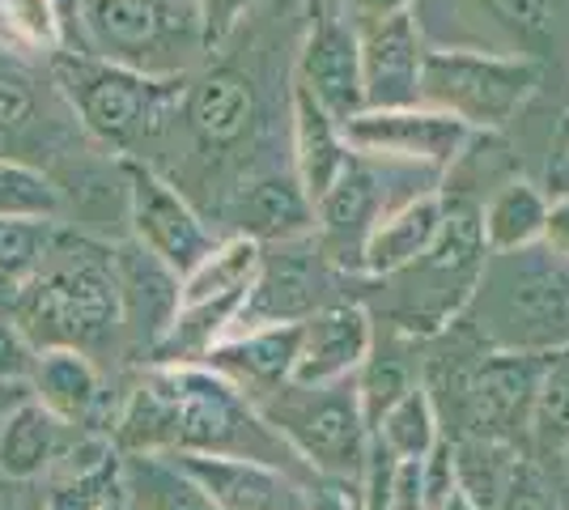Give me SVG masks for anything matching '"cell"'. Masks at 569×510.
I'll return each instance as SVG.
<instances>
[{
  "label": "cell",
  "mask_w": 569,
  "mask_h": 510,
  "mask_svg": "<svg viewBox=\"0 0 569 510\" xmlns=\"http://www.w3.org/2000/svg\"><path fill=\"white\" fill-rule=\"evenodd\" d=\"M289 120H293L289 123L293 128V179L310 204H319L353 149L345 141V128L302 86H293V94H289Z\"/></svg>",
  "instance_id": "obj_23"
},
{
  "label": "cell",
  "mask_w": 569,
  "mask_h": 510,
  "mask_svg": "<svg viewBox=\"0 0 569 510\" xmlns=\"http://www.w3.org/2000/svg\"><path fill=\"white\" fill-rule=\"evenodd\" d=\"M498 510H569L566 477L552 463L522 456L519 472H515V481H510L506 498L498 502Z\"/></svg>",
  "instance_id": "obj_34"
},
{
  "label": "cell",
  "mask_w": 569,
  "mask_h": 510,
  "mask_svg": "<svg viewBox=\"0 0 569 510\" xmlns=\"http://www.w3.org/2000/svg\"><path fill=\"white\" fill-rule=\"evenodd\" d=\"M34 349H81L94 358L116 344L119 293L111 272V247L90 243L86 234L60 230L43 268L0 302Z\"/></svg>",
  "instance_id": "obj_2"
},
{
  "label": "cell",
  "mask_w": 569,
  "mask_h": 510,
  "mask_svg": "<svg viewBox=\"0 0 569 510\" xmlns=\"http://www.w3.org/2000/svg\"><path fill=\"white\" fill-rule=\"evenodd\" d=\"M417 0H340V18L361 30V26H375L382 18H396V13H412Z\"/></svg>",
  "instance_id": "obj_39"
},
{
  "label": "cell",
  "mask_w": 569,
  "mask_h": 510,
  "mask_svg": "<svg viewBox=\"0 0 569 510\" xmlns=\"http://www.w3.org/2000/svg\"><path fill=\"white\" fill-rule=\"evenodd\" d=\"M548 196L531 179H510L480 204V239L489 251H519L545 239Z\"/></svg>",
  "instance_id": "obj_27"
},
{
  "label": "cell",
  "mask_w": 569,
  "mask_h": 510,
  "mask_svg": "<svg viewBox=\"0 0 569 510\" xmlns=\"http://www.w3.org/2000/svg\"><path fill=\"white\" fill-rule=\"evenodd\" d=\"M307 510H361V489L336 486V481H310L307 489Z\"/></svg>",
  "instance_id": "obj_40"
},
{
  "label": "cell",
  "mask_w": 569,
  "mask_h": 510,
  "mask_svg": "<svg viewBox=\"0 0 569 510\" xmlns=\"http://www.w3.org/2000/svg\"><path fill=\"white\" fill-rule=\"evenodd\" d=\"M51 77L81 128L116 153H141L179 120L183 77H149L77 51H51Z\"/></svg>",
  "instance_id": "obj_4"
},
{
  "label": "cell",
  "mask_w": 569,
  "mask_h": 510,
  "mask_svg": "<svg viewBox=\"0 0 569 510\" xmlns=\"http://www.w3.org/2000/svg\"><path fill=\"white\" fill-rule=\"evenodd\" d=\"M123 489L132 510H217L170 456H123Z\"/></svg>",
  "instance_id": "obj_29"
},
{
  "label": "cell",
  "mask_w": 569,
  "mask_h": 510,
  "mask_svg": "<svg viewBox=\"0 0 569 510\" xmlns=\"http://www.w3.org/2000/svg\"><path fill=\"white\" fill-rule=\"evenodd\" d=\"M179 120L188 123L196 146L209 153L238 149L260 123V94L251 86V77L230 64L204 69L196 81H183L179 98Z\"/></svg>",
  "instance_id": "obj_17"
},
{
  "label": "cell",
  "mask_w": 569,
  "mask_h": 510,
  "mask_svg": "<svg viewBox=\"0 0 569 510\" xmlns=\"http://www.w3.org/2000/svg\"><path fill=\"white\" fill-rule=\"evenodd\" d=\"M345 141L353 153L382 158V162H403V167L426 170H451L468 146H472V128L459 120L433 111L426 102L417 107H391V111H357L353 120L340 123Z\"/></svg>",
  "instance_id": "obj_12"
},
{
  "label": "cell",
  "mask_w": 569,
  "mask_h": 510,
  "mask_svg": "<svg viewBox=\"0 0 569 510\" xmlns=\"http://www.w3.org/2000/svg\"><path fill=\"white\" fill-rule=\"evenodd\" d=\"M293 86H302L336 123L366 111L361 48H357V30L340 18V9H328V4L310 9L307 39H302L298 64H293Z\"/></svg>",
  "instance_id": "obj_13"
},
{
  "label": "cell",
  "mask_w": 569,
  "mask_h": 510,
  "mask_svg": "<svg viewBox=\"0 0 569 510\" xmlns=\"http://www.w3.org/2000/svg\"><path fill=\"white\" fill-rule=\"evenodd\" d=\"M234 221L242 239L256 243H284V239H302L315 230V204L298 188L293 174H263L242 183L234 196Z\"/></svg>",
  "instance_id": "obj_24"
},
{
  "label": "cell",
  "mask_w": 569,
  "mask_h": 510,
  "mask_svg": "<svg viewBox=\"0 0 569 510\" xmlns=\"http://www.w3.org/2000/svg\"><path fill=\"white\" fill-rule=\"evenodd\" d=\"M426 374V358L417 353V337H408L403 328H387L379 332L375 323V344L366 353V362L357 366L353 388H357V404H361V417H366V430H375L382 421V413L408 396V391L421 383Z\"/></svg>",
  "instance_id": "obj_25"
},
{
  "label": "cell",
  "mask_w": 569,
  "mask_h": 510,
  "mask_svg": "<svg viewBox=\"0 0 569 510\" xmlns=\"http://www.w3.org/2000/svg\"><path fill=\"white\" fill-rule=\"evenodd\" d=\"M123 179H128V226L132 239L149 247L162 264H170L179 277H188L221 239L209 230V221L188 204V196L174 183H167L149 162L123 158Z\"/></svg>",
  "instance_id": "obj_11"
},
{
  "label": "cell",
  "mask_w": 569,
  "mask_h": 510,
  "mask_svg": "<svg viewBox=\"0 0 569 510\" xmlns=\"http://www.w3.org/2000/svg\"><path fill=\"white\" fill-rule=\"evenodd\" d=\"M361 48V98L366 111L417 107L421 102V69H426V30L417 13H396L357 30Z\"/></svg>",
  "instance_id": "obj_15"
},
{
  "label": "cell",
  "mask_w": 569,
  "mask_h": 510,
  "mask_svg": "<svg viewBox=\"0 0 569 510\" xmlns=\"http://www.w3.org/2000/svg\"><path fill=\"white\" fill-rule=\"evenodd\" d=\"M548 353H506L480 349L472 340V358L455 353L451 366L426 362V388H451V421H442L447 438H510L522 442L527 413L536 400V383Z\"/></svg>",
  "instance_id": "obj_7"
},
{
  "label": "cell",
  "mask_w": 569,
  "mask_h": 510,
  "mask_svg": "<svg viewBox=\"0 0 569 510\" xmlns=\"http://www.w3.org/2000/svg\"><path fill=\"white\" fill-rule=\"evenodd\" d=\"M86 51L149 77H183L204 56L196 0H81Z\"/></svg>",
  "instance_id": "obj_6"
},
{
  "label": "cell",
  "mask_w": 569,
  "mask_h": 510,
  "mask_svg": "<svg viewBox=\"0 0 569 510\" xmlns=\"http://www.w3.org/2000/svg\"><path fill=\"white\" fill-rule=\"evenodd\" d=\"M0 510H18V507H9V502H0Z\"/></svg>",
  "instance_id": "obj_45"
},
{
  "label": "cell",
  "mask_w": 569,
  "mask_h": 510,
  "mask_svg": "<svg viewBox=\"0 0 569 510\" xmlns=\"http://www.w3.org/2000/svg\"><path fill=\"white\" fill-rule=\"evenodd\" d=\"M451 328L480 349L552 353L569 344V260L545 243L489 251Z\"/></svg>",
  "instance_id": "obj_1"
},
{
  "label": "cell",
  "mask_w": 569,
  "mask_h": 510,
  "mask_svg": "<svg viewBox=\"0 0 569 510\" xmlns=\"http://www.w3.org/2000/svg\"><path fill=\"white\" fill-rule=\"evenodd\" d=\"M557 472L566 477V486H569V442H566V451H561V460H557Z\"/></svg>",
  "instance_id": "obj_43"
},
{
  "label": "cell",
  "mask_w": 569,
  "mask_h": 510,
  "mask_svg": "<svg viewBox=\"0 0 569 510\" xmlns=\"http://www.w3.org/2000/svg\"><path fill=\"white\" fill-rule=\"evenodd\" d=\"M569 442V344L552 349L540 370V383H536V400H531V413H527V434L522 447L527 456L540 463L561 460Z\"/></svg>",
  "instance_id": "obj_28"
},
{
  "label": "cell",
  "mask_w": 569,
  "mask_h": 510,
  "mask_svg": "<svg viewBox=\"0 0 569 510\" xmlns=\"http://www.w3.org/2000/svg\"><path fill=\"white\" fill-rule=\"evenodd\" d=\"M60 221H9L0 218V302L43 268L60 239Z\"/></svg>",
  "instance_id": "obj_33"
},
{
  "label": "cell",
  "mask_w": 569,
  "mask_h": 510,
  "mask_svg": "<svg viewBox=\"0 0 569 510\" xmlns=\"http://www.w3.org/2000/svg\"><path fill=\"white\" fill-rule=\"evenodd\" d=\"M540 243L548 251H557V256H566L569 260V192L557 196V200H548V218H545V239Z\"/></svg>",
  "instance_id": "obj_41"
},
{
  "label": "cell",
  "mask_w": 569,
  "mask_h": 510,
  "mask_svg": "<svg viewBox=\"0 0 569 510\" xmlns=\"http://www.w3.org/2000/svg\"><path fill=\"white\" fill-rule=\"evenodd\" d=\"M293 358H298V323H277V328H256V332L217 340L200 366H209L226 383H234L251 404H260L263 396L281 391L293 379Z\"/></svg>",
  "instance_id": "obj_20"
},
{
  "label": "cell",
  "mask_w": 569,
  "mask_h": 510,
  "mask_svg": "<svg viewBox=\"0 0 569 510\" xmlns=\"http://www.w3.org/2000/svg\"><path fill=\"white\" fill-rule=\"evenodd\" d=\"M370 438L379 442L391 460H400V463L426 460L429 451H433V442L442 438V417L433 409V396H429L426 383H417L408 396H400V400L382 413L379 426L370 430Z\"/></svg>",
  "instance_id": "obj_30"
},
{
  "label": "cell",
  "mask_w": 569,
  "mask_h": 510,
  "mask_svg": "<svg viewBox=\"0 0 569 510\" xmlns=\"http://www.w3.org/2000/svg\"><path fill=\"white\" fill-rule=\"evenodd\" d=\"M442 218H447V192H442V188L396 204V209L366 234L357 272H361L366 281H387V277H396L403 268H412L429 247L438 243Z\"/></svg>",
  "instance_id": "obj_21"
},
{
  "label": "cell",
  "mask_w": 569,
  "mask_h": 510,
  "mask_svg": "<svg viewBox=\"0 0 569 510\" xmlns=\"http://www.w3.org/2000/svg\"><path fill=\"white\" fill-rule=\"evenodd\" d=\"M34 358H39V349L13 323V316L0 307V383H30Z\"/></svg>",
  "instance_id": "obj_37"
},
{
  "label": "cell",
  "mask_w": 569,
  "mask_h": 510,
  "mask_svg": "<svg viewBox=\"0 0 569 510\" xmlns=\"http://www.w3.org/2000/svg\"><path fill=\"white\" fill-rule=\"evenodd\" d=\"M64 213H69V200L51 174L18 158H0V218L60 221Z\"/></svg>",
  "instance_id": "obj_32"
},
{
  "label": "cell",
  "mask_w": 569,
  "mask_h": 510,
  "mask_svg": "<svg viewBox=\"0 0 569 510\" xmlns=\"http://www.w3.org/2000/svg\"><path fill=\"white\" fill-rule=\"evenodd\" d=\"M256 409L319 481L361 489L370 460V430L357 404L353 379L319 388L284 383L281 391L263 396Z\"/></svg>",
  "instance_id": "obj_5"
},
{
  "label": "cell",
  "mask_w": 569,
  "mask_h": 510,
  "mask_svg": "<svg viewBox=\"0 0 569 510\" xmlns=\"http://www.w3.org/2000/svg\"><path fill=\"white\" fill-rule=\"evenodd\" d=\"M472 13L506 43V56L536 60L552 34V0H468Z\"/></svg>",
  "instance_id": "obj_31"
},
{
  "label": "cell",
  "mask_w": 569,
  "mask_h": 510,
  "mask_svg": "<svg viewBox=\"0 0 569 510\" xmlns=\"http://www.w3.org/2000/svg\"><path fill=\"white\" fill-rule=\"evenodd\" d=\"M170 400V456H234L284 468L302 481H315L260 409L209 366H158Z\"/></svg>",
  "instance_id": "obj_3"
},
{
  "label": "cell",
  "mask_w": 569,
  "mask_h": 510,
  "mask_svg": "<svg viewBox=\"0 0 569 510\" xmlns=\"http://www.w3.org/2000/svg\"><path fill=\"white\" fill-rule=\"evenodd\" d=\"M170 460L204 489V498L217 510H307L310 481L284 468L234 460V456H183V451H174Z\"/></svg>",
  "instance_id": "obj_18"
},
{
  "label": "cell",
  "mask_w": 569,
  "mask_h": 510,
  "mask_svg": "<svg viewBox=\"0 0 569 510\" xmlns=\"http://www.w3.org/2000/svg\"><path fill=\"white\" fill-rule=\"evenodd\" d=\"M34 111H39L34 81L13 64H0V158H9L13 141L34 123Z\"/></svg>",
  "instance_id": "obj_35"
},
{
  "label": "cell",
  "mask_w": 569,
  "mask_h": 510,
  "mask_svg": "<svg viewBox=\"0 0 569 510\" xmlns=\"http://www.w3.org/2000/svg\"><path fill=\"white\" fill-rule=\"evenodd\" d=\"M200 4V26H204V51L221 48L234 26L260 4V0H196Z\"/></svg>",
  "instance_id": "obj_38"
},
{
  "label": "cell",
  "mask_w": 569,
  "mask_h": 510,
  "mask_svg": "<svg viewBox=\"0 0 569 510\" xmlns=\"http://www.w3.org/2000/svg\"><path fill=\"white\" fill-rule=\"evenodd\" d=\"M77 434L81 430L64 426L34 396H26L13 413L0 421V481L30 486V481L48 477Z\"/></svg>",
  "instance_id": "obj_22"
},
{
  "label": "cell",
  "mask_w": 569,
  "mask_h": 510,
  "mask_svg": "<svg viewBox=\"0 0 569 510\" xmlns=\"http://www.w3.org/2000/svg\"><path fill=\"white\" fill-rule=\"evenodd\" d=\"M30 396L72 430L111 438V396H107V379L90 353L60 349V344L39 349L34 374H30Z\"/></svg>",
  "instance_id": "obj_19"
},
{
  "label": "cell",
  "mask_w": 569,
  "mask_h": 510,
  "mask_svg": "<svg viewBox=\"0 0 569 510\" xmlns=\"http://www.w3.org/2000/svg\"><path fill=\"white\" fill-rule=\"evenodd\" d=\"M111 272H116L119 293V328H123L128 344L141 358H149V349L167 337V328L179 316L183 277L137 239L111 247Z\"/></svg>",
  "instance_id": "obj_14"
},
{
  "label": "cell",
  "mask_w": 569,
  "mask_h": 510,
  "mask_svg": "<svg viewBox=\"0 0 569 510\" xmlns=\"http://www.w3.org/2000/svg\"><path fill=\"white\" fill-rule=\"evenodd\" d=\"M438 188V170L403 167V162H382L366 153H349L345 170L336 174V183L315 204V239L328 251L340 272L361 277V243L366 234L379 226L396 204L412 196Z\"/></svg>",
  "instance_id": "obj_9"
},
{
  "label": "cell",
  "mask_w": 569,
  "mask_h": 510,
  "mask_svg": "<svg viewBox=\"0 0 569 510\" xmlns=\"http://www.w3.org/2000/svg\"><path fill=\"white\" fill-rule=\"evenodd\" d=\"M370 344H375V316L366 311V302L357 298L332 302L298 323V358H293L289 383L319 388V383L353 379Z\"/></svg>",
  "instance_id": "obj_16"
},
{
  "label": "cell",
  "mask_w": 569,
  "mask_h": 510,
  "mask_svg": "<svg viewBox=\"0 0 569 510\" xmlns=\"http://www.w3.org/2000/svg\"><path fill=\"white\" fill-rule=\"evenodd\" d=\"M102 510H132V507H128V498H123V502H111V507H102Z\"/></svg>",
  "instance_id": "obj_44"
},
{
  "label": "cell",
  "mask_w": 569,
  "mask_h": 510,
  "mask_svg": "<svg viewBox=\"0 0 569 510\" xmlns=\"http://www.w3.org/2000/svg\"><path fill=\"white\" fill-rule=\"evenodd\" d=\"M527 447L510 438H451L455 486L472 510H498Z\"/></svg>",
  "instance_id": "obj_26"
},
{
  "label": "cell",
  "mask_w": 569,
  "mask_h": 510,
  "mask_svg": "<svg viewBox=\"0 0 569 510\" xmlns=\"http://www.w3.org/2000/svg\"><path fill=\"white\" fill-rule=\"evenodd\" d=\"M26 396H30V383H0V421L13 413Z\"/></svg>",
  "instance_id": "obj_42"
},
{
  "label": "cell",
  "mask_w": 569,
  "mask_h": 510,
  "mask_svg": "<svg viewBox=\"0 0 569 510\" xmlns=\"http://www.w3.org/2000/svg\"><path fill=\"white\" fill-rule=\"evenodd\" d=\"M4 22L30 48L64 51L60 48V26L51 18L48 0H4Z\"/></svg>",
  "instance_id": "obj_36"
},
{
  "label": "cell",
  "mask_w": 569,
  "mask_h": 510,
  "mask_svg": "<svg viewBox=\"0 0 569 510\" xmlns=\"http://www.w3.org/2000/svg\"><path fill=\"white\" fill-rule=\"evenodd\" d=\"M357 281L349 272L328 260V251L319 247L315 230L302 239H284V243H263L260 264L251 277V290L238 307V319L230 337L238 332H256V328H277V323H302L315 311L345 302V286Z\"/></svg>",
  "instance_id": "obj_10"
},
{
  "label": "cell",
  "mask_w": 569,
  "mask_h": 510,
  "mask_svg": "<svg viewBox=\"0 0 569 510\" xmlns=\"http://www.w3.org/2000/svg\"><path fill=\"white\" fill-rule=\"evenodd\" d=\"M540 86V60L501 56L485 48H429L421 69V102L463 128L498 132L531 102Z\"/></svg>",
  "instance_id": "obj_8"
}]
</instances>
